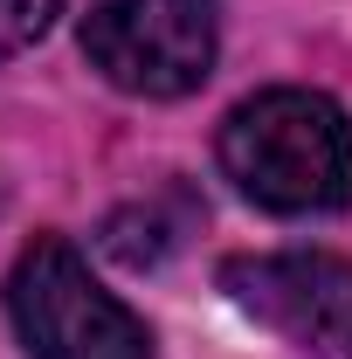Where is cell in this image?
I'll return each instance as SVG.
<instances>
[{"instance_id":"1","label":"cell","mask_w":352,"mask_h":359,"mask_svg":"<svg viewBox=\"0 0 352 359\" xmlns=\"http://www.w3.org/2000/svg\"><path fill=\"white\" fill-rule=\"evenodd\" d=\"M221 173L269 215H332L352 194V125L318 90H263L228 111Z\"/></svg>"},{"instance_id":"2","label":"cell","mask_w":352,"mask_h":359,"mask_svg":"<svg viewBox=\"0 0 352 359\" xmlns=\"http://www.w3.org/2000/svg\"><path fill=\"white\" fill-rule=\"evenodd\" d=\"M7 318L28 359H152V332L138 325L62 235H35L7 276Z\"/></svg>"},{"instance_id":"3","label":"cell","mask_w":352,"mask_h":359,"mask_svg":"<svg viewBox=\"0 0 352 359\" xmlns=\"http://www.w3.org/2000/svg\"><path fill=\"white\" fill-rule=\"evenodd\" d=\"M83 55L132 97H187L215 69V0H104L83 14Z\"/></svg>"},{"instance_id":"4","label":"cell","mask_w":352,"mask_h":359,"mask_svg":"<svg viewBox=\"0 0 352 359\" xmlns=\"http://www.w3.org/2000/svg\"><path fill=\"white\" fill-rule=\"evenodd\" d=\"M221 290L242 311L269 325L276 339L304 346V353H339L352 346V263L339 256H235L221 263Z\"/></svg>"},{"instance_id":"5","label":"cell","mask_w":352,"mask_h":359,"mask_svg":"<svg viewBox=\"0 0 352 359\" xmlns=\"http://www.w3.org/2000/svg\"><path fill=\"white\" fill-rule=\"evenodd\" d=\"M194 228V201L187 194H159V201H132L104 222V256H118L125 269H152L166 263Z\"/></svg>"},{"instance_id":"6","label":"cell","mask_w":352,"mask_h":359,"mask_svg":"<svg viewBox=\"0 0 352 359\" xmlns=\"http://www.w3.org/2000/svg\"><path fill=\"white\" fill-rule=\"evenodd\" d=\"M62 7H69V0H0V62L21 55L28 42H42Z\"/></svg>"}]
</instances>
